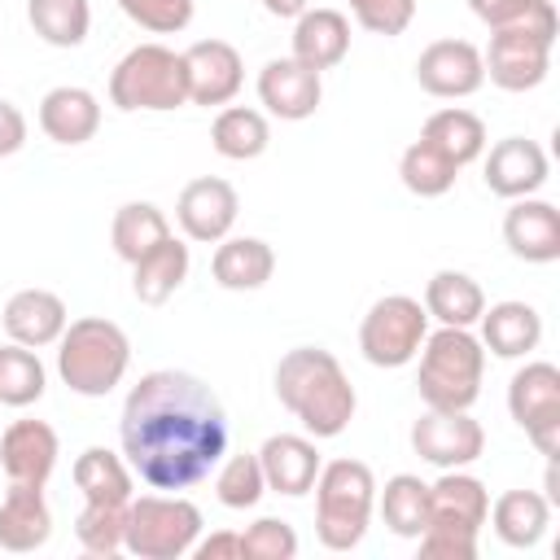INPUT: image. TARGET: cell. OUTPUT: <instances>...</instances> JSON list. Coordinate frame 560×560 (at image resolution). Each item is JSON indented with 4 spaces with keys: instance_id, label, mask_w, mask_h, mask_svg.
Here are the masks:
<instances>
[{
    "instance_id": "cell-1",
    "label": "cell",
    "mask_w": 560,
    "mask_h": 560,
    "mask_svg": "<svg viewBox=\"0 0 560 560\" xmlns=\"http://www.w3.org/2000/svg\"><path fill=\"white\" fill-rule=\"evenodd\" d=\"M118 442L149 490H188L228 455V411L201 376L153 368L122 398Z\"/></svg>"
},
{
    "instance_id": "cell-2",
    "label": "cell",
    "mask_w": 560,
    "mask_h": 560,
    "mask_svg": "<svg viewBox=\"0 0 560 560\" xmlns=\"http://www.w3.org/2000/svg\"><path fill=\"white\" fill-rule=\"evenodd\" d=\"M276 398L280 407L319 442V438H341L354 420V385L346 368L337 363L332 350L324 346H293L276 363Z\"/></svg>"
},
{
    "instance_id": "cell-3",
    "label": "cell",
    "mask_w": 560,
    "mask_h": 560,
    "mask_svg": "<svg viewBox=\"0 0 560 560\" xmlns=\"http://www.w3.org/2000/svg\"><path fill=\"white\" fill-rule=\"evenodd\" d=\"M131 368V341L127 332L105 315L70 319L57 337V376L79 398H105L122 385Z\"/></svg>"
},
{
    "instance_id": "cell-4",
    "label": "cell",
    "mask_w": 560,
    "mask_h": 560,
    "mask_svg": "<svg viewBox=\"0 0 560 560\" xmlns=\"http://www.w3.org/2000/svg\"><path fill=\"white\" fill-rule=\"evenodd\" d=\"M420 372L416 389L420 402L433 411H468L481 398V376H486V346L472 337V328H438L420 346Z\"/></svg>"
},
{
    "instance_id": "cell-5",
    "label": "cell",
    "mask_w": 560,
    "mask_h": 560,
    "mask_svg": "<svg viewBox=\"0 0 560 560\" xmlns=\"http://www.w3.org/2000/svg\"><path fill=\"white\" fill-rule=\"evenodd\" d=\"M315 538L328 551H354L376 512V477L363 459H328L315 477Z\"/></svg>"
},
{
    "instance_id": "cell-6",
    "label": "cell",
    "mask_w": 560,
    "mask_h": 560,
    "mask_svg": "<svg viewBox=\"0 0 560 560\" xmlns=\"http://www.w3.org/2000/svg\"><path fill=\"white\" fill-rule=\"evenodd\" d=\"M109 105H118L122 114H171L188 105L184 57L166 44H136L109 70Z\"/></svg>"
},
{
    "instance_id": "cell-7",
    "label": "cell",
    "mask_w": 560,
    "mask_h": 560,
    "mask_svg": "<svg viewBox=\"0 0 560 560\" xmlns=\"http://www.w3.org/2000/svg\"><path fill=\"white\" fill-rule=\"evenodd\" d=\"M201 538V508L175 490L162 494H131L127 503V529L122 551L140 560H179Z\"/></svg>"
},
{
    "instance_id": "cell-8",
    "label": "cell",
    "mask_w": 560,
    "mask_h": 560,
    "mask_svg": "<svg viewBox=\"0 0 560 560\" xmlns=\"http://www.w3.org/2000/svg\"><path fill=\"white\" fill-rule=\"evenodd\" d=\"M424 337H429V311L407 293L376 298L359 324V350L372 368H407L420 354Z\"/></svg>"
},
{
    "instance_id": "cell-9",
    "label": "cell",
    "mask_w": 560,
    "mask_h": 560,
    "mask_svg": "<svg viewBox=\"0 0 560 560\" xmlns=\"http://www.w3.org/2000/svg\"><path fill=\"white\" fill-rule=\"evenodd\" d=\"M508 411L525 429V438L538 446V455H560V368L547 359H534L512 372L508 381Z\"/></svg>"
},
{
    "instance_id": "cell-10",
    "label": "cell",
    "mask_w": 560,
    "mask_h": 560,
    "mask_svg": "<svg viewBox=\"0 0 560 560\" xmlns=\"http://www.w3.org/2000/svg\"><path fill=\"white\" fill-rule=\"evenodd\" d=\"M551 48H556L551 39H542L525 26L490 31V44L481 52L486 79L503 92H534L551 70Z\"/></svg>"
},
{
    "instance_id": "cell-11",
    "label": "cell",
    "mask_w": 560,
    "mask_h": 560,
    "mask_svg": "<svg viewBox=\"0 0 560 560\" xmlns=\"http://www.w3.org/2000/svg\"><path fill=\"white\" fill-rule=\"evenodd\" d=\"M411 451L433 464V468H468L481 459L486 451V429L468 416V411H433L424 407V416L411 424Z\"/></svg>"
},
{
    "instance_id": "cell-12",
    "label": "cell",
    "mask_w": 560,
    "mask_h": 560,
    "mask_svg": "<svg viewBox=\"0 0 560 560\" xmlns=\"http://www.w3.org/2000/svg\"><path fill=\"white\" fill-rule=\"evenodd\" d=\"M236 214H241V197L219 175H197L175 197V223L197 245H219L232 232Z\"/></svg>"
},
{
    "instance_id": "cell-13",
    "label": "cell",
    "mask_w": 560,
    "mask_h": 560,
    "mask_svg": "<svg viewBox=\"0 0 560 560\" xmlns=\"http://www.w3.org/2000/svg\"><path fill=\"white\" fill-rule=\"evenodd\" d=\"M416 83L438 101H464V96L481 92V83H486L481 48L468 44V39H433V44H424L420 57H416Z\"/></svg>"
},
{
    "instance_id": "cell-14",
    "label": "cell",
    "mask_w": 560,
    "mask_h": 560,
    "mask_svg": "<svg viewBox=\"0 0 560 560\" xmlns=\"http://www.w3.org/2000/svg\"><path fill=\"white\" fill-rule=\"evenodd\" d=\"M188 74V105H232L245 83V61L228 39H197L184 52Z\"/></svg>"
},
{
    "instance_id": "cell-15",
    "label": "cell",
    "mask_w": 560,
    "mask_h": 560,
    "mask_svg": "<svg viewBox=\"0 0 560 560\" xmlns=\"http://www.w3.org/2000/svg\"><path fill=\"white\" fill-rule=\"evenodd\" d=\"M481 171H486V188L503 201H516V197H534L547 175H551V162H547V149L538 140H525V136H503L499 144H490V153H481Z\"/></svg>"
},
{
    "instance_id": "cell-16",
    "label": "cell",
    "mask_w": 560,
    "mask_h": 560,
    "mask_svg": "<svg viewBox=\"0 0 560 560\" xmlns=\"http://www.w3.org/2000/svg\"><path fill=\"white\" fill-rule=\"evenodd\" d=\"M258 101L267 105L271 118L280 122H302L319 109L324 101V79L319 70L302 66L298 57H271L258 70Z\"/></svg>"
},
{
    "instance_id": "cell-17",
    "label": "cell",
    "mask_w": 560,
    "mask_h": 560,
    "mask_svg": "<svg viewBox=\"0 0 560 560\" xmlns=\"http://www.w3.org/2000/svg\"><path fill=\"white\" fill-rule=\"evenodd\" d=\"M258 468H262V481L271 494H284V499H302L311 494L315 477H319V446L315 438H302V433H271L258 451Z\"/></svg>"
},
{
    "instance_id": "cell-18",
    "label": "cell",
    "mask_w": 560,
    "mask_h": 560,
    "mask_svg": "<svg viewBox=\"0 0 560 560\" xmlns=\"http://www.w3.org/2000/svg\"><path fill=\"white\" fill-rule=\"evenodd\" d=\"M503 245L521 262H556L560 258V210L542 197H516L503 214Z\"/></svg>"
},
{
    "instance_id": "cell-19",
    "label": "cell",
    "mask_w": 560,
    "mask_h": 560,
    "mask_svg": "<svg viewBox=\"0 0 560 560\" xmlns=\"http://www.w3.org/2000/svg\"><path fill=\"white\" fill-rule=\"evenodd\" d=\"M57 455H61V442L48 420H13L0 438V468L9 472V481L48 486Z\"/></svg>"
},
{
    "instance_id": "cell-20",
    "label": "cell",
    "mask_w": 560,
    "mask_h": 560,
    "mask_svg": "<svg viewBox=\"0 0 560 560\" xmlns=\"http://www.w3.org/2000/svg\"><path fill=\"white\" fill-rule=\"evenodd\" d=\"M0 324H4L9 341L31 346V350H44V346H57V337L70 324V311H66V302L52 289H18L4 302Z\"/></svg>"
},
{
    "instance_id": "cell-21",
    "label": "cell",
    "mask_w": 560,
    "mask_h": 560,
    "mask_svg": "<svg viewBox=\"0 0 560 560\" xmlns=\"http://www.w3.org/2000/svg\"><path fill=\"white\" fill-rule=\"evenodd\" d=\"M52 538V512L44 499V486L9 481V494L0 499V551L26 556L48 547Z\"/></svg>"
},
{
    "instance_id": "cell-22",
    "label": "cell",
    "mask_w": 560,
    "mask_h": 560,
    "mask_svg": "<svg viewBox=\"0 0 560 560\" xmlns=\"http://www.w3.org/2000/svg\"><path fill=\"white\" fill-rule=\"evenodd\" d=\"M39 131L52 140V144H88L96 131H101V101L96 92L79 88V83H61L52 92H44L39 101Z\"/></svg>"
},
{
    "instance_id": "cell-23",
    "label": "cell",
    "mask_w": 560,
    "mask_h": 560,
    "mask_svg": "<svg viewBox=\"0 0 560 560\" xmlns=\"http://www.w3.org/2000/svg\"><path fill=\"white\" fill-rule=\"evenodd\" d=\"M350 52V18L341 9H306L293 18V52L311 70H332Z\"/></svg>"
},
{
    "instance_id": "cell-24",
    "label": "cell",
    "mask_w": 560,
    "mask_h": 560,
    "mask_svg": "<svg viewBox=\"0 0 560 560\" xmlns=\"http://www.w3.org/2000/svg\"><path fill=\"white\" fill-rule=\"evenodd\" d=\"M486 512H490V490L464 468H446L429 486V525H455L481 534Z\"/></svg>"
},
{
    "instance_id": "cell-25",
    "label": "cell",
    "mask_w": 560,
    "mask_h": 560,
    "mask_svg": "<svg viewBox=\"0 0 560 560\" xmlns=\"http://www.w3.org/2000/svg\"><path fill=\"white\" fill-rule=\"evenodd\" d=\"M486 521L494 525V534H499L503 547L529 551V547H538V542L547 538V529H551V503H547V494H538V490H503V494L490 503Z\"/></svg>"
},
{
    "instance_id": "cell-26",
    "label": "cell",
    "mask_w": 560,
    "mask_h": 560,
    "mask_svg": "<svg viewBox=\"0 0 560 560\" xmlns=\"http://www.w3.org/2000/svg\"><path fill=\"white\" fill-rule=\"evenodd\" d=\"M477 324H481V346L494 359H525L542 341V315L529 302H516V298L486 306Z\"/></svg>"
},
{
    "instance_id": "cell-27",
    "label": "cell",
    "mask_w": 560,
    "mask_h": 560,
    "mask_svg": "<svg viewBox=\"0 0 560 560\" xmlns=\"http://www.w3.org/2000/svg\"><path fill=\"white\" fill-rule=\"evenodd\" d=\"M276 271V254L262 236H223L214 258H210V276L219 289H232V293H254L271 280Z\"/></svg>"
},
{
    "instance_id": "cell-28",
    "label": "cell",
    "mask_w": 560,
    "mask_h": 560,
    "mask_svg": "<svg viewBox=\"0 0 560 560\" xmlns=\"http://www.w3.org/2000/svg\"><path fill=\"white\" fill-rule=\"evenodd\" d=\"M188 267H192L188 245L171 232L162 245H153L149 254H140V258L131 262V293H136V302H144V306L171 302L175 289L188 280Z\"/></svg>"
},
{
    "instance_id": "cell-29",
    "label": "cell",
    "mask_w": 560,
    "mask_h": 560,
    "mask_svg": "<svg viewBox=\"0 0 560 560\" xmlns=\"http://www.w3.org/2000/svg\"><path fill=\"white\" fill-rule=\"evenodd\" d=\"M70 477H74L83 503H131V494H136V472H131V464H127L118 451H109V446H88V451H79Z\"/></svg>"
},
{
    "instance_id": "cell-30",
    "label": "cell",
    "mask_w": 560,
    "mask_h": 560,
    "mask_svg": "<svg viewBox=\"0 0 560 560\" xmlns=\"http://www.w3.org/2000/svg\"><path fill=\"white\" fill-rule=\"evenodd\" d=\"M424 311H429V319H438L446 328H472L486 311V293L468 271L442 267L424 284Z\"/></svg>"
},
{
    "instance_id": "cell-31",
    "label": "cell",
    "mask_w": 560,
    "mask_h": 560,
    "mask_svg": "<svg viewBox=\"0 0 560 560\" xmlns=\"http://www.w3.org/2000/svg\"><path fill=\"white\" fill-rule=\"evenodd\" d=\"M210 144L228 162H254V158H262L267 144H271L267 114L262 109H249V105H223L214 114V122H210Z\"/></svg>"
},
{
    "instance_id": "cell-32",
    "label": "cell",
    "mask_w": 560,
    "mask_h": 560,
    "mask_svg": "<svg viewBox=\"0 0 560 560\" xmlns=\"http://www.w3.org/2000/svg\"><path fill=\"white\" fill-rule=\"evenodd\" d=\"M420 140H429L438 153H446L464 171L468 162H477L486 153V122L472 109H464V105H446V109L424 118Z\"/></svg>"
},
{
    "instance_id": "cell-33",
    "label": "cell",
    "mask_w": 560,
    "mask_h": 560,
    "mask_svg": "<svg viewBox=\"0 0 560 560\" xmlns=\"http://www.w3.org/2000/svg\"><path fill=\"white\" fill-rule=\"evenodd\" d=\"M376 508H381V521H385L389 534L420 538L424 525H429V481H420L416 472H394L385 481V490L376 494Z\"/></svg>"
},
{
    "instance_id": "cell-34",
    "label": "cell",
    "mask_w": 560,
    "mask_h": 560,
    "mask_svg": "<svg viewBox=\"0 0 560 560\" xmlns=\"http://www.w3.org/2000/svg\"><path fill=\"white\" fill-rule=\"evenodd\" d=\"M171 236V223L166 214L153 206V201H127L114 210V223H109V245L122 262H136L140 254H149L153 245H162Z\"/></svg>"
},
{
    "instance_id": "cell-35",
    "label": "cell",
    "mask_w": 560,
    "mask_h": 560,
    "mask_svg": "<svg viewBox=\"0 0 560 560\" xmlns=\"http://www.w3.org/2000/svg\"><path fill=\"white\" fill-rule=\"evenodd\" d=\"M26 22L48 48H79L92 31L88 0H26Z\"/></svg>"
},
{
    "instance_id": "cell-36",
    "label": "cell",
    "mask_w": 560,
    "mask_h": 560,
    "mask_svg": "<svg viewBox=\"0 0 560 560\" xmlns=\"http://www.w3.org/2000/svg\"><path fill=\"white\" fill-rule=\"evenodd\" d=\"M48 389V372L31 346L4 341L0 346V402L4 407H31Z\"/></svg>"
},
{
    "instance_id": "cell-37",
    "label": "cell",
    "mask_w": 560,
    "mask_h": 560,
    "mask_svg": "<svg viewBox=\"0 0 560 560\" xmlns=\"http://www.w3.org/2000/svg\"><path fill=\"white\" fill-rule=\"evenodd\" d=\"M455 175H459V166L446 153H438L429 140H411L402 149V158H398V179L416 197H442V192H451L455 188Z\"/></svg>"
},
{
    "instance_id": "cell-38",
    "label": "cell",
    "mask_w": 560,
    "mask_h": 560,
    "mask_svg": "<svg viewBox=\"0 0 560 560\" xmlns=\"http://www.w3.org/2000/svg\"><path fill=\"white\" fill-rule=\"evenodd\" d=\"M468 9L490 26V31H503V26H525L542 39L556 44V31H560V18H556V4L551 0H468Z\"/></svg>"
},
{
    "instance_id": "cell-39",
    "label": "cell",
    "mask_w": 560,
    "mask_h": 560,
    "mask_svg": "<svg viewBox=\"0 0 560 560\" xmlns=\"http://www.w3.org/2000/svg\"><path fill=\"white\" fill-rule=\"evenodd\" d=\"M262 494H267V481H262V468H258V455H254V451H241V455H223V459H219L214 499H219L223 508L245 512V508H254Z\"/></svg>"
},
{
    "instance_id": "cell-40",
    "label": "cell",
    "mask_w": 560,
    "mask_h": 560,
    "mask_svg": "<svg viewBox=\"0 0 560 560\" xmlns=\"http://www.w3.org/2000/svg\"><path fill=\"white\" fill-rule=\"evenodd\" d=\"M122 529H127V503H83L74 516V538L88 556H118L122 551Z\"/></svg>"
},
{
    "instance_id": "cell-41",
    "label": "cell",
    "mask_w": 560,
    "mask_h": 560,
    "mask_svg": "<svg viewBox=\"0 0 560 560\" xmlns=\"http://www.w3.org/2000/svg\"><path fill=\"white\" fill-rule=\"evenodd\" d=\"M298 556V529L280 516H258L241 534V560H293Z\"/></svg>"
},
{
    "instance_id": "cell-42",
    "label": "cell",
    "mask_w": 560,
    "mask_h": 560,
    "mask_svg": "<svg viewBox=\"0 0 560 560\" xmlns=\"http://www.w3.org/2000/svg\"><path fill=\"white\" fill-rule=\"evenodd\" d=\"M118 9L149 35H179L192 22V0H118Z\"/></svg>"
},
{
    "instance_id": "cell-43",
    "label": "cell",
    "mask_w": 560,
    "mask_h": 560,
    "mask_svg": "<svg viewBox=\"0 0 560 560\" xmlns=\"http://www.w3.org/2000/svg\"><path fill=\"white\" fill-rule=\"evenodd\" d=\"M350 13H354V22H359L363 31L394 39V35H402V31L411 26L416 0H350Z\"/></svg>"
},
{
    "instance_id": "cell-44",
    "label": "cell",
    "mask_w": 560,
    "mask_h": 560,
    "mask_svg": "<svg viewBox=\"0 0 560 560\" xmlns=\"http://www.w3.org/2000/svg\"><path fill=\"white\" fill-rule=\"evenodd\" d=\"M424 560H477V534L472 529H455V525H424V534L416 538Z\"/></svg>"
},
{
    "instance_id": "cell-45",
    "label": "cell",
    "mask_w": 560,
    "mask_h": 560,
    "mask_svg": "<svg viewBox=\"0 0 560 560\" xmlns=\"http://www.w3.org/2000/svg\"><path fill=\"white\" fill-rule=\"evenodd\" d=\"M188 556L192 560H241V534L236 529H214L210 538H197Z\"/></svg>"
},
{
    "instance_id": "cell-46",
    "label": "cell",
    "mask_w": 560,
    "mask_h": 560,
    "mask_svg": "<svg viewBox=\"0 0 560 560\" xmlns=\"http://www.w3.org/2000/svg\"><path fill=\"white\" fill-rule=\"evenodd\" d=\"M26 144V114L0 96V158H13Z\"/></svg>"
},
{
    "instance_id": "cell-47",
    "label": "cell",
    "mask_w": 560,
    "mask_h": 560,
    "mask_svg": "<svg viewBox=\"0 0 560 560\" xmlns=\"http://www.w3.org/2000/svg\"><path fill=\"white\" fill-rule=\"evenodd\" d=\"M262 9H267L271 18H298V13L311 9V0H262Z\"/></svg>"
}]
</instances>
